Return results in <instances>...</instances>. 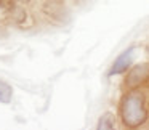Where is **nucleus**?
<instances>
[{
    "label": "nucleus",
    "mask_w": 149,
    "mask_h": 130,
    "mask_svg": "<svg viewBox=\"0 0 149 130\" xmlns=\"http://www.w3.org/2000/svg\"><path fill=\"white\" fill-rule=\"evenodd\" d=\"M148 53H149V45H148Z\"/></svg>",
    "instance_id": "7"
},
{
    "label": "nucleus",
    "mask_w": 149,
    "mask_h": 130,
    "mask_svg": "<svg viewBox=\"0 0 149 130\" xmlns=\"http://www.w3.org/2000/svg\"><path fill=\"white\" fill-rule=\"evenodd\" d=\"M98 130H111V129H116V117L112 116L111 113H106L101 116V119L98 120Z\"/></svg>",
    "instance_id": "4"
},
{
    "label": "nucleus",
    "mask_w": 149,
    "mask_h": 130,
    "mask_svg": "<svg viewBox=\"0 0 149 130\" xmlns=\"http://www.w3.org/2000/svg\"><path fill=\"white\" fill-rule=\"evenodd\" d=\"M120 120L127 129H138L148 120L149 109L146 103V95L132 88L122 96L119 104Z\"/></svg>",
    "instance_id": "1"
},
{
    "label": "nucleus",
    "mask_w": 149,
    "mask_h": 130,
    "mask_svg": "<svg viewBox=\"0 0 149 130\" xmlns=\"http://www.w3.org/2000/svg\"><path fill=\"white\" fill-rule=\"evenodd\" d=\"M149 79V63H139V64L133 66L130 69L128 75L125 79L127 88H138L139 85H143Z\"/></svg>",
    "instance_id": "2"
},
{
    "label": "nucleus",
    "mask_w": 149,
    "mask_h": 130,
    "mask_svg": "<svg viewBox=\"0 0 149 130\" xmlns=\"http://www.w3.org/2000/svg\"><path fill=\"white\" fill-rule=\"evenodd\" d=\"M133 53H135V48H133V47H130L128 50H125L123 53H120V55L116 58L114 64L111 66V69H109V72H107V75H117V74H122V72H125L127 69L132 66Z\"/></svg>",
    "instance_id": "3"
},
{
    "label": "nucleus",
    "mask_w": 149,
    "mask_h": 130,
    "mask_svg": "<svg viewBox=\"0 0 149 130\" xmlns=\"http://www.w3.org/2000/svg\"><path fill=\"white\" fill-rule=\"evenodd\" d=\"M15 2H19V3H26V2H29V0H15Z\"/></svg>",
    "instance_id": "6"
},
{
    "label": "nucleus",
    "mask_w": 149,
    "mask_h": 130,
    "mask_svg": "<svg viewBox=\"0 0 149 130\" xmlns=\"http://www.w3.org/2000/svg\"><path fill=\"white\" fill-rule=\"evenodd\" d=\"M11 98H13V88H11V85L0 79V103L8 104L11 101Z\"/></svg>",
    "instance_id": "5"
}]
</instances>
